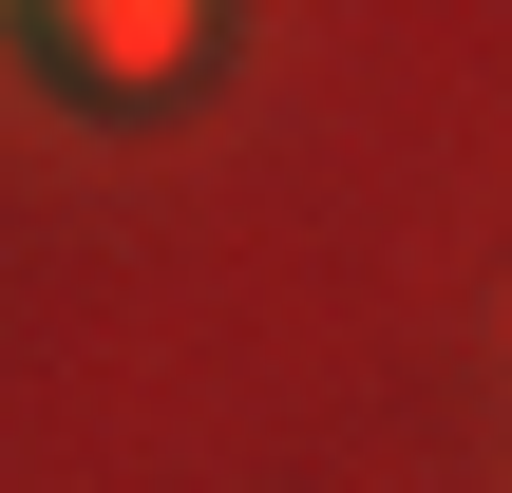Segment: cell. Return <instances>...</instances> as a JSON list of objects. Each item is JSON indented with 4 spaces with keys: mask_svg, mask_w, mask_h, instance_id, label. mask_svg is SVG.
<instances>
[{
    "mask_svg": "<svg viewBox=\"0 0 512 493\" xmlns=\"http://www.w3.org/2000/svg\"><path fill=\"white\" fill-rule=\"evenodd\" d=\"M19 38H38V76H95V95H152V76H171V57H190L209 19H190V0H38Z\"/></svg>",
    "mask_w": 512,
    "mask_h": 493,
    "instance_id": "1",
    "label": "cell"
}]
</instances>
